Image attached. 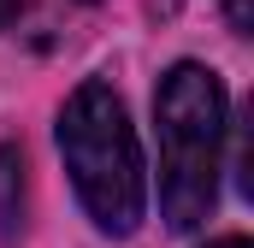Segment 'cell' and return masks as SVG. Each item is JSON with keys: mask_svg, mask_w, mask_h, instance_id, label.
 Here are the masks:
<instances>
[{"mask_svg": "<svg viewBox=\"0 0 254 248\" xmlns=\"http://www.w3.org/2000/svg\"><path fill=\"white\" fill-rule=\"evenodd\" d=\"M60 154L95 231L130 237L148 213V166H142L136 124L113 83L89 77L71 89V101L60 107Z\"/></svg>", "mask_w": 254, "mask_h": 248, "instance_id": "cell-1", "label": "cell"}, {"mask_svg": "<svg viewBox=\"0 0 254 248\" xmlns=\"http://www.w3.org/2000/svg\"><path fill=\"white\" fill-rule=\"evenodd\" d=\"M225 83L195 60H178L154 89V124H160V213L172 231H195L219 201V166H225V130H231Z\"/></svg>", "mask_w": 254, "mask_h": 248, "instance_id": "cell-2", "label": "cell"}, {"mask_svg": "<svg viewBox=\"0 0 254 248\" xmlns=\"http://www.w3.org/2000/svg\"><path fill=\"white\" fill-rule=\"evenodd\" d=\"M24 231V154L0 142V243H18Z\"/></svg>", "mask_w": 254, "mask_h": 248, "instance_id": "cell-3", "label": "cell"}, {"mask_svg": "<svg viewBox=\"0 0 254 248\" xmlns=\"http://www.w3.org/2000/svg\"><path fill=\"white\" fill-rule=\"evenodd\" d=\"M219 6H225V18H231L237 36H249V30H254V0H219Z\"/></svg>", "mask_w": 254, "mask_h": 248, "instance_id": "cell-4", "label": "cell"}, {"mask_svg": "<svg viewBox=\"0 0 254 248\" xmlns=\"http://www.w3.org/2000/svg\"><path fill=\"white\" fill-rule=\"evenodd\" d=\"M207 248H254V243H249V237H213Z\"/></svg>", "mask_w": 254, "mask_h": 248, "instance_id": "cell-5", "label": "cell"}, {"mask_svg": "<svg viewBox=\"0 0 254 248\" xmlns=\"http://www.w3.org/2000/svg\"><path fill=\"white\" fill-rule=\"evenodd\" d=\"M18 6H24V0H0V30H6V24L18 18Z\"/></svg>", "mask_w": 254, "mask_h": 248, "instance_id": "cell-6", "label": "cell"}]
</instances>
